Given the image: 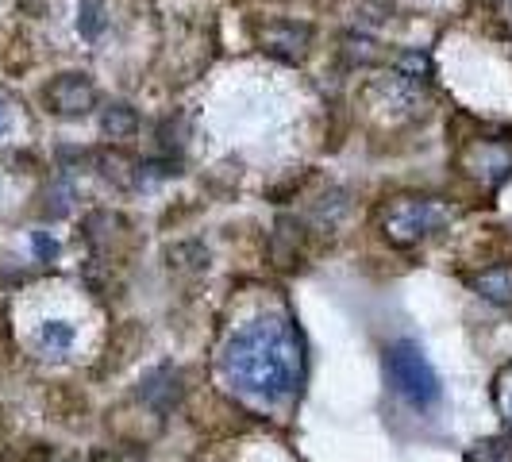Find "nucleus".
<instances>
[{"label":"nucleus","instance_id":"f257e3e1","mask_svg":"<svg viewBox=\"0 0 512 462\" xmlns=\"http://www.w3.org/2000/svg\"><path fill=\"white\" fill-rule=\"evenodd\" d=\"M224 370L235 389L258 401H285L301 378V351L293 332L278 320H255L228 343Z\"/></svg>","mask_w":512,"mask_h":462},{"label":"nucleus","instance_id":"f03ea898","mask_svg":"<svg viewBox=\"0 0 512 462\" xmlns=\"http://www.w3.org/2000/svg\"><path fill=\"white\" fill-rule=\"evenodd\" d=\"M385 374H389V385L416 409H432L443 393L436 366L412 339H397L385 347Z\"/></svg>","mask_w":512,"mask_h":462},{"label":"nucleus","instance_id":"7ed1b4c3","mask_svg":"<svg viewBox=\"0 0 512 462\" xmlns=\"http://www.w3.org/2000/svg\"><path fill=\"white\" fill-rule=\"evenodd\" d=\"M451 220L447 205L432 197H397L382 208V235L393 247H412L428 235H436Z\"/></svg>","mask_w":512,"mask_h":462},{"label":"nucleus","instance_id":"20e7f679","mask_svg":"<svg viewBox=\"0 0 512 462\" xmlns=\"http://www.w3.org/2000/svg\"><path fill=\"white\" fill-rule=\"evenodd\" d=\"M43 101L54 116L77 120V116H89L97 108V85L89 81V74H58L43 89Z\"/></svg>","mask_w":512,"mask_h":462},{"label":"nucleus","instance_id":"39448f33","mask_svg":"<svg viewBox=\"0 0 512 462\" xmlns=\"http://www.w3.org/2000/svg\"><path fill=\"white\" fill-rule=\"evenodd\" d=\"M258 47L285 66H297L312 47V27L301 20H266L258 27Z\"/></svg>","mask_w":512,"mask_h":462},{"label":"nucleus","instance_id":"423d86ee","mask_svg":"<svg viewBox=\"0 0 512 462\" xmlns=\"http://www.w3.org/2000/svg\"><path fill=\"white\" fill-rule=\"evenodd\" d=\"M462 162L478 174V181L501 185L505 178H512V139H482Z\"/></svg>","mask_w":512,"mask_h":462},{"label":"nucleus","instance_id":"0eeeda50","mask_svg":"<svg viewBox=\"0 0 512 462\" xmlns=\"http://www.w3.org/2000/svg\"><path fill=\"white\" fill-rule=\"evenodd\" d=\"M470 289L478 297H486L493 305L512 308V262H501V266H486L470 278Z\"/></svg>","mask_w":512,"mask_h":462},{"label":"nucleus","instance_id":"6e6552de","mask_svg":"<svg viewBox=\"0 0 512 462\" xmlns=\"http://www.w3.org/2000/svg\"><path fill=\"white\" fill-rule=\"evenodd\" d=\"M212 255H208V247L201 239H181L174 243L170 251H166V266H170V274H181V278H197V274H205Z\"/></svg>","mask_w":512,"mask_h":462},{"label":"nucleus","instance_id":"1a4fd4ad","mask_svg":"<svg viewBox=\"0 0 512 462\" xmlns=\"http://www.w3.org/2000/svg\"><path fill=\"white\" fill-rule=\"evenodd\" d=\"M432 58L424 51H405L401 58H397V70H393V81L397 85H405V89H424V85H432Z\"/></svg>","mask_w":512,"mask_h":462},{"label":"nucleus","instance_id":"9d476101","mask_svg":"<svg viewBox=\"0 0 512 462\" xmlns=\"http://www.w3.org/2000/svg\"><path fill=\"white\" fill-rule=\"evenodd\" d=\"M139 131V116H135V108L124 101L116 104H104L101 108V135L104 139H112V143H120V139H131Z\"/></svg>","mask_w":512,"mask_h":462},{"label":"nucleus","instance_id":"9b49d317","mask_svg":"<svg viewBox=\"0 0 512 462\" xmlns=\"http://www.w3.org/2000/svg\"><path fill=\"white\" fill-rule=\"evenodd\" d=\"M301 228L293 224V220H278V231H274V239H270V255L274 262L282 266V270H293L297 262H301Z\"/></svg>","mask_w":512,"mask_h":462},{"label":"nucleus","instance_id":"f8f14e48","mask_svg":"<svg viewBox=\"0 0 512 462\" xmlns=\"http://www.w3.org/2000/svg\"><path fill=\"white\" fill-rule=\"evenodd\" d=\"M178 382H181L178 374H174L170 366H162V370H158V374H151V378H147V385H143V401H147V405H154L158 412H166L181 397Z\"/></svg>","mask_w":512,"mask_h":462},{"label":"nucleus","instance_id":"ddd939ff","mask_svg":"<svg viewBox=\"0 0 512 462\" xmlns=\"http://www.w3.org/2000/svg\"><path fill=\"white\" fill-rule=\"evenodd\" d=\"M343 62L347 66H374L378 62V43L370 39V35H359V31H351V35H343Z\"/></svg>","mask_w":512,"mask_h":462},{"label":"nucleus","instance_id":"4468645a","mask_svg":"<svg viewBox=\"0 0 512 462\" xmlns=\"http://www.w3.org/2000/svg\"><path fill=\"white\" fill-rule=\"evenodd\" d=\"M104 27H108V12H104L101 0H81V8H77V31H81V39H101Z\"/></svg>","mask_w":512,"mask_h":462},{"label":"nucleus","instance_id":"2eb2a0df","mask_svg":"<svg viewBox=\"0 0 512 462\" xmlns=\"http://www.w3.org/2000/svg\"><path fill=\"white\" fill-rule=\"evenodd\" d=\"M39 343L47 347V351H70L74 347V328L66 324V320H47L43 328H39Z\"/></svg>","mask_w":512,"mask_h":462},{"label":"nucleus","instance_id":"dca6fc26","mask_svg":"<svg viewBox=\"0 0 512 462\" xmlns=\"http://www.w3.org/2000/svg\"><path fill=\"white\" fill-rule=\"evenodd\" d=\"M466 462H512V436H497V439H486V443H478Z\"/></svg>","mask_w":512,"mask_h":462},{"label":"nucleus","instance_id":"f3484780","mask_svg":"<svg viewBox=\"0 0 512 462\" xmlns=\"http://www.w3.org/2000/svg\"><path fill=\"white\" fill-rule=\"evenodd\" d=\"M97 166H101L104 178L116 181V185H131V181H135L131 170H139V166H135L131 158H124V154H101V162H97Z\"/></svg>","mask_w":512,"mask_h":462},{"label":"nucleus","instance_id":"a211bd4d","mask_svg":"<svg viewBox=\"0 0 512 462\" xmlns=\"http://www.w3.org/2000/svg\"><path fill=\"white\" fill-rule=\"evenodd\" d=\"M70 197H74V193H70V185H58V189L51 193L54 205H47V212H51V216H62V212H70Z\"/></svg>","mask_w":512,"mask_h":462},{"label":"nucleus","instance_id":"6ab92c4d","mask_svg":"<svg viewBox=\"0 0 512 462\" xmlns=\"http://www.w3.org/2000/svg\"><path fill=\"white\" fill-rule=\"evenodd\" d=\"M31 243H35V255L47 258V262H51V258L58 255V243H54L47 231H35V239H31Z\"/></svg>","mask_w":512,"mask_h":462},{"label":"nucleus","instance_id":"aec40b11","mask_svg":"<svg viewBox=\"0 0 512 462\" xmlns=\"http://www.w3.org/2000/svg\"><path fill=\"white\" fill-rule=\"evenodd\" d=\"M8 128H12V101L0 93V135H4Z\"/></svg>","mask_w":512,"mask_h":462},{"label":"nucleus","instance_id":"412c9836","mask_svg":"<svg viewBox=\"0 0 512 462\" xmlns=\"http://www.w3.org/2000/svg\"><path fill=\"white\" fill-rule=\"evenodd\" d=\"M93 462H120V455H112V451H97Z\"/></svg>","mask_w":512,"mask_h":462},{"label":"nucleus","instance_id":"4be33fe9","mask_svg":"<svg viewBox=\"0 0 512 462\" xmlns=\"http://www.w3.org/2000/svg\"><path fill=\"white\" fill-rule=\"evenodd\" d=\"M505 409H509V416H512V401H505Z\"/></svg>","mask_w":512,"mask_h":462}]
</instances>
